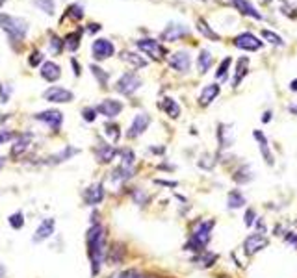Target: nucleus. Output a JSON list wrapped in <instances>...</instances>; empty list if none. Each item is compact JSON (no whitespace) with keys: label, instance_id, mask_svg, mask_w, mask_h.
<instances>
[{"label":"nucleus","instance_id":"6e6552de","mask_svg":"<svg viewBox=\"0 0 297 278\" xmlns=\"http://www.w3.org/2000/svg\"><path fill=\"white\" fill-rule=\"evenodd\" d=\"M91 54L95 59H99V61H104V59L112 58L113 54H115V46L110 39H95L91 45Z\"/></svg>","mask_w":297,"mask_h":278},{"label":"nucleus","instance_id":"393cba45","mask_svg":"<svg viewBox=\"0 0 297 278\" xmlns=\"http://www.w3.org/2000/svg\"><path fill=\"white\" fill-rule=\"evenodd\" d=\"M121 59H123L125 63L130 65L132 69H143V67H147V59L143 58V56H139V54H136V52L125 50L123 54H121Z\"/></svg>","mask_w":297,"mask_h":278},{"label":"nucleus","instance_id":"cd10ccee","mask_svg":"<svg viewBox=\"0 0 297 278\" xmlns=\"http://www.w3.org/2000/svg\"><path fill=\"white\" fill-rule=\"evenodd\" d=\"M245 204V195L240 191V189H232L229 191V197H227V206L231 210H238Z\"/></svg>","mask_w":297,"mask_h":278},{"label":"nucleus","instance_id":"f8f14e48","mask_svg":"<svg viewBox=\"0 0 297 278\" xmlns=\"http://www.w3.org/2000/svg\"><path fill=\"white\" fill-rule=\"evenodd\" d=\"M169 67H171L173 71L182 72V74L188 72L190 67H192V56H190V52L188 50L173 52L171 56H169Z\"/></svg>","mask_w":297,"mask_h":278},{"label":"nucleus","instance_id":"ddd939ff","mask_svg":"<svg viewBox=\"0 0 297 278\" xmlns=\"http://www.w3.org/2000/svg\"><path fill=\"white\" fill-rule=\"evenodd\" d=\"M268 243H270V241H268V238H266L264 234L255 232L244 241V251H245V254L253 256V254L260 253L262 249H266V247H268Z\"/></svg>","mask_w":297,"mask_h":278},{"label":"nucleus","instance_id":"79ce46f5","mask_svg":"<svg viewBox=\"0 0 297 278\" xmlns=\"http://www.w3.org/2000/svg\"><path fill=\"white\" fill-rule=\"evenodd\" d=\"M67 15L74 20H80L84 17V6L82 4H71V6L67 7Z\"/></svg>","mask_w":297,"mask_h":278},{"label":"nucleus","instance_id":"6e6d98bb","mask_svg":"<svg viewBox=\"0 0 297 278\" xmlns=\"http://www.w3.org/2000/svg\"><path fill=\"white\" fill-rule=\"evenodd\" d=\"M218 4H223V6H232V0H216Z\"/></svg>","mask_w":297,"mask_h":278},{"label":"nucleus","instance_id":"a18cd8bd","mask_svg":"<svg viewBox=\"0 0 297 278\" xmlns=\"http://www.w3.org/2000/svg\"><path fill=\"white\" fill-rule=\"evenodd\" d=\"M48 48H50V52H52L54 56H58V54H61V50H63V41L54 35V37L50 39V45H48Z\"/></svg>","mask_w":297,"mask_h":278},{"label":"nucleus","instance_id":"f704fd0d","mask_svg":"<svg viewBox=\"0 0 297 278\" xmlns=\"http://www.w3.org/2000/svg\"><path fill=\"white\" fill-rule=\"evenodd\" d=\"M197 30L203 33L205 37L210 39V41H219V33L214 32V30L210 28V24H208L205 19H197Z\"/></svg>","mask_w":297,"mask_h":278},{"label":"nucleus","instance_id":"39448f33","mask_svg":"<svg viewBox=\"0 0 297 278\" xmlns=\"http://www.w3.org/2000/svg\"><path fill=\"white\" fill-rule=\"evenodd\" d=\"M136 46H138L139 50L143 52L145 56H149L151 59H154V61H162L164 56H165V48L160 45L158 39H151V37L139 39V41H136Z\"/></svg>","mask_w":297,"mask_h":278},{"label":"nucleus","instance_id":"0eeeda50","mask_svg":"<svg viewBox=\"0 0 297 278\" xmlns=\"http://www.w3.org/2000/svg\"><path fill=\"white\" fill-rule=\"evenodd\" d=\"M35 121H39V123L46 124L48 128L52 130V132H59L61 128V124H63V113L59 110H45V111H39V113H35L33 115Z\"/></svg>","mask_w":297,"mask_h":278},{"label":"nucleus","instance_id":"4be33fe9","mask_svg":"<svg viewBox=\"0 0 297 278\" xmlns=\"http://www.w3.org/2000/svg\"><path fill=\"white\" fill-rule=\"evenodd\" d=\"M95 156H97V162L106 165V163H112L117 158L119 150L115 147H112V145H100L99 149H97V152H95Z\"/></svg>","mask_w":297,"mask_h":278},{"label":"nucleus","instance_id":"dca6fc26","mask_svg":"<svg viewBox=\"0 0 297 278\" xmlns=\"http://www.w3.org/2000/svg\"><path fill=\"white\" fill-rule=\"evenodd\" d=\"M104 195L106 191L102 184H91L84 191V202H86V206H99L100 202L104 201Z\"/></svg>","mask_w":297,"mask_h":278},{"label":"nucleus","instance_id":"72a5a7b5","mask_svg":"<svg viewBox=\"0 0 297 278\" xmlns=\"http://www.w3.org/2000/svg\"><path fill=\"white\" fill-rule=\"evenodd\" d=\"M123 258H125V249H123V245H113L112 249H110V253H108V262H110L112 266H117V264L123 262Z\"/></svg>","mask_w":297,"mask_h":278},{"label":"nucleus","instance_id":"2f4dec72","mask_svg":"<svg viewBox=\"0 0 297 278\" xmlns=\"http://www.w3.org/2000/svg\"><path fill=\"white\" fill-rule=\"evenodd\" d=\"M89 69H91L95 80L99 82V85H102V87H108V82H110V72H106L104 69H102V67H99L97 63H91V65H89Z\"/></svg>","mask_w":297,"mask_h":278},{"label":"nucleus","instance_id":"c9c22d12","mask_svg":"<svg viewBox=\"0 0 297 278\" xmlns=\"http://www.w3.org/2000/svg\"><path fill=\"white\" fill-rule=\"evenodd\" d=\"M33 6L39 7L41 11H45L48 17H54V13H56V2L54 0H33Z\"/></svg>","mask_w":297,"mask_h":278},{"label":"nucleus","instance_id":"9b49d317","mask_svg":"<svg viewBox=\"0 0 297 278\" xmlns=\"http://www.w3.org/2000/svg\"><path fill=\"white\" fill-rule=\"evenodd\" d=\"M262 45H264V43H262V41H260V39L251 32H244V33H240V35L234 37V46L240 48V50L255 52V50H260Z\"/></svg>","mask_w":297,"mask_h":278},{"label":"nucleus","instance_id":"aec40b11","mask_svg":"<svg viewBox=\"0 0 297 278\" xmlns=\"http://www.w3.org/2000/svg\"><path fill=\"white\" fill-rule=\"evenodd\" d=\"M80 150L76 149V147H71V145H65L63 149L59 150V152H56V154H52L48 160H46V163L48 165H58V163H63V162H67V160H71L73 156H76L78 154Z\"/></svg>","mask_w":297,"mask_h":278},{"label":"nucleus","instance_id":"423d86ee","mask_svg":"<svg viewBox=\"0 0 297 278\" xmlns=\"http://www.w3.org/2000/svg\"><path fill=\"white\" fill-rule=\"evenodd\" d=\"M43 98H45L46 102H52V104H67L74 100V93L65 89V87H59V85H50L43 93Z\"/></svg>","mask_w":297,"mask_h":278},{"label":"nucleus","instance_id":"f257e3e1","mask_svg":"<svg viewBox=\"0 0 297 278\" xmlns=\"http://www.w3.org/2000/svg\"><path fill=\"white\" fill-rule=\"evenodd\" d=\"M86 247H87V256L91 262V275L97 277L100 273V266L106 258V249H104V228L99 223H95L87 228L86 234Z\"/></svg>","mask_w":297,"mask_h":278},{"label":"nucleus","instance_id":"052dcab7","mask_svg":"<svg viewBox=\"0 0 297 278\" xmlns=\"http://www.w3.org/2000/svg\"><path fill=\"white\" fill-rule=\"evenodd\" d=\"M4 2H6V0H0V6H2V4H4Z\"/></svg>","mask_w":297,"mask_h":278},{"label":"nucleus","instance_id":"49530a36","mask_svg":"<svg viewBox=\"0 0 297 278\" xmlns=\"http://www.w3.org/2000/svg\"><path fill=\"white\" fill-rule=\"evenodd\" d=\"M28 63L32 67H39V63H43V52L41 50H33L32 56L28 58Z\"/></svg>","mask_w":297,"mask_h":278},{"label":"nucleus","instance_id":"58836bf2","mask_svg":"<svg viewBox=\"0 0 297 278\" xmlns=\"http://www.w3.org/2000/svg\"><path fill=\"white\" fill-rule=\"evenodd\" d=\"M262 37H264L268 43H271V45H275V46L284 45V39L281 37V35H277L275 32H271V30H262Z\"/></svg>","mask_w":297,"mask_h":278},{"label":"nucleus","instance_id":"7ed1b4c3","mask_svg":"<svg viewBox=\"0 0 297 278\" xmlns=\"http://www.w3.org/2000/svg\"><path fill=\"white\" fill-rule=\"evenodd\" d=\"M0 28L7 33L11 43H22L28 33V22L22 17H15L9 13H0Z\"/></svg>","mask_w":297,"mask_h":278},{"label":"nucleus","instance_id":"bb28decb","mask_svg":"<svg viewBox=\"0 0 297 278\" xmlns=\"http://www.w3.org/2000/svg\"><path fill=\"white\" fill-rule=\"evenodd\" d=\"M247 72H249V59L240 58L236 65V74H234V80H232V87H238L242 84V80L247 76Z\"/></svg>","mask_w":297,"mask_h":278},{"label":"nucleus","instance_id":"4c0bfd02","mask_svg":"<svg viewBox=\"0 0 297 278\" xmlns=\"http://www.w3.org/2000/svg\"><path fill=\"white\" fill-rule=\"evenodd\" d=\"M231 63H232V59L231 58H225L221 63H219V67H218V71H216V78L218 80H227V76H229V67H231Z\"/></svg>","mask_w":297,"mask_h":278},{"label":"nucleus","instance_id":"c03bdc74","mask_svg":"<svg viewBox=\"0 0 297 278\" xmlns=\"http://www.w3.org/2000/svg\"><path fill=\"white\" fill-rule=\"evenodd\" d=\"M13 95V87L9 84H0V102L6 104L9 102V98Z\"/></svg>","mask_w":297,"mask_h":278},{"label":"nucleus","instance_id":"b1692460","mask_svg":"<svg viewBox=\"0 0 297 278\" xmlns=\"http://www.w3.org/2000/svg\"><path fill=\"white\" fill-rule=\"evenodd\" d=\"M232 6L238 7V11H242L247 17H253V19H262V13L258 11L257 7L253 6L249 0H232Z\"/></svg>","mask_w":297,"mask_h":278},{"label":"nucleus","instance_id":"6ab92c4d","mask_svg":"<svg viewBox=\"0 0 297 278\" xmlns=\"http://www.w3.org/2000/svg\"><path fill=\"white\" fill-rule=\"evenodd\" d=\"M219 93H221L219 84L205 85L203 91H201V95H199V104H201V106H210V104L219 97Z\"/></svg>","mask_w":297,"mask_h":278},{"label":"nucleus","instance_id":"864d4df0","mask_svg":"<svg viewBox=\"0 0 297 278\" xmlns=\"http://www.w3.org/2000/svg\"><path fill=\"white\" fill-rule=\"evenodd\" d=\"M156 184H162V186H169V188H175L177 182H165V180H156Z\"/></svg>","mask_w":297,"mask_h":278},{"label":"nucleus","instance_id":"a211bd4d","mask_svg":"<svg viewBox=\"0 0 297 278\" xmlns=\"http://www.w3.org/2000/svg\"><path fill=\"white\" fill-rule=\"evenodd\" d=\"M39 74L43 80L54 84V82H58L59 76H61V67H59L58 63H54V61H45V63L41 65Z\"/></svg>","mask_w":297,"mask_h":278},{"label":"nucleus","instance_id":"a878e982","mask_svg":"<svg viewBox=\"0 0 297 278\" xmlns=\"http://www.w3.org/2000/svg\"><path fill=\"white\" fill-rule=\"evenodd\" d=\"M234 182H236L238 186H244V184H249V182L255 178V175H253V169H251V165H242V167L238 169L236 173H234Z\"/></svg>","mask_w":297,"mask_h":278},{"label":"nucleus","instance_id":"603ef678","mask_svg":"<svg viewBox=\"0 0 297 278\" xmlns=\"http://www.w3.org/2000/svg\"><path fill=\"white\" fill-rule=\"evenodd\" d=\"M271 117H273V113H271L270 110L264 111V115H262V123H270V121H271Z\"/></svg>","mask_w":297,"mask_h":278},{"label":"nucleus","instance_id":"de8ad7c7","mask_svg":"<svg viewBox=\"0 0 297 278\" xmlns=\"http://www.w3.org/2000/svg\"><path fill=\"white\" fill-rule=\"evenodd\" d=\"M97 115H99V113H97L95 108H84V110H82V117H84L86 123H93V121L97 119Z\"/></svg>","mask_w":297,"mask_h":278},{"label":"nucleus","instance_id":"c85d7f7f","mask_svg":"<svg viewBox=\"0 0 297 278\" xmlns=\"http://www.w3.org/2000/svg\"><path fill=\"white\" fill-rule=\"evenodd\" d=\"M162 110L165 111V115L171 117V119H178L180 117V106L173 98H164L162 100Z\"/></svg>","mask_w":297,"mask_h":278},{"label":"nucleus","instance_id":"9d476101","mask_svg":"<svg viewBox=\"0 0 297 278\" xmlns=\"http://www.w3.org/2000/svg\"><path fill=\"white\" fill-rule=\"evenodd\" d=\"M149 124H151V115L145 113V111H143V113H138V115L132 119L128 130H126V137H128V139H136L138 136L145 134L147 128H149Z\"/></svg>","mask_w":297,"mask_h":278},{"label":"nucleus","instance_id":"5fc2aeb1","mask_svg":"<svg viewBox=\"0 0 297 278\" xmlns=\"http://www.w3.org/2000/svg\"><path fill=\"white\" fill-rule=\"evenodd\" d=\"M288 110H290L292 115H297V104H290V106H288Z\"/></svg>","mask_w":297,"mask_h":278},{"label":"nucleus","instance_id":"20e7f679","mask_svg":"<svg viewBox=\"0 0 297 278\" xmlns=\"http://www.w3.org/2000/svg\"><path fill=\"white\" fill-rule=\"evenodd\" d=\"M141 85H143V80H141L136 72H125V74L115 82V91L121 93V95H125V97H132Z\"/></svg>","mask_w":297,"mask_h":278},{"label":"nucleus","instance_id":"bf43d9fd","mask_svg":"<svg viewBox=\"0 0 297 278\" xmlns=\"http://www.w3.org/2000/svg\"><path fill=\"white\" fill-rule=\"evenodd\" d=\"M290 89H292V91H297V80H292Z\"/></svg>","mask_w":297,"mask_h":278},{"label":"nucleus","instance_id":"2eb2a0df","mask_svg":"<svg viewBox=\"0 0 297 278\" xmlns=\"http://www.w3.org/2000/svg\"><path fill=\"white\" fill-rule=\"evenodd\" d=\"M95 110H97V113L104 115L106 119H113V117H117L123 111V102L113 100V98H104Z\"/></svg>","mask_w":297,"mask_h":278},{"label":"nucleus","instance_id":"8fccbe9b","mask_svg":"<svg viewBox=\"0 0 297 278\" xmlns=\"http://www.w3.org/2000/svg\"><path fill=\"white\" fill-rule=\"evenodd\" d=\"M71 65H73V72H74V76H80V65H78V61L74 58H71Z\"/></svg>","mask_w":297,"mask_h":278},{"label":"nucleus","instance_id":"ea45409f","mask_svg":"<svg viewBox=\"0 0 297 278\" xmlns=\"http://www.w3.org/2000/svg\"><path fill=\"white\" fill-rule=\"evenodd\" d=\"M7 223H9V227L15 228V230H20V228L24 227V215H22V212H15V214L9 215V219H7Z\"/></svg>","mask_w":297,"mask_h":278},{"label":"nucleus","instance_id":"5701e85b","mask_svg":"<svg viewBox=\"0 0 297 278\" xmlns=\"http://www.w3.org/2000/svg\"><path fill=\"white\" fill-rule=\"evenodd\" d=\"M30 141H32V136H22V137H19L13 145H11L9 154H11V158H13L15 162L19 160L20 156H24V152H26L28 147H30Z\"/></svg>","mask_w":297,"mask_h":278},{"label":"nucleus","instance_id":"c756f323","mask_svg":"<svg viewBox=\"0 0 297 278\" xmlns=\"http://www.w3.org/2000/svg\"><path fill=\"white\" fill-rule=\"evenodd\" d=\"M212 52L210 50H201L199 52V58H197V69L201 74H205V72H208V69L212 67Z\"/></svg>","mask_w":297,"mask_h":278},{"label":"nucleus","instance_id":"13d9d810","mask_svg":"<svg viewBox=\"0 0 297 278\" xmlns=\"http://www.w3.org/2000/svg\"><path fill=\"white\" fill-rule=\"evenodd\" d=\"M4 165H6V158H4V156H0V171L4 169Z\"/></svg>","mask_w":297,"mask_h":278},{"label":"nucleus","instance_id":"37998d69","mask_svg":"<svg viewBox=\"0 0 297 278\" xmlns=\"http://www.w3.org/2000/svg\"><path fill=\"white\" fill-rule=\"evenodd\" d=\"M197 165L201 169H205V171H212L214 165H216V160H214V156L212 154H203L201 156V160L197 162Z\"/></svg>","mask_w":297,"mask_h":278},{"label":"nucleus","instance_id":"e433bc0d","mask_svg":"<svg viewBox=\"0 0 297 278\" xmlns=\"http://www.w3.org/2000/svg\"><path fill=\"white\" fill-rule=\"evenodd\" d=\"M104 134L108 136V139H110L112 143H117L119 139H121V128H119V124H115V123H106Z\"/></svg>","mask_w":297,"mask_h":278},{"label":"nucleus","instance_id":"473e14b6","mask_svg":"<svg viewBox=\"0 0 297 278\" xmlns=\"http://www.w3.org/2000/svg\"><path fill=\"white\" fill-rule=\"evenodd\" d=\"M216 260H218V254L203 251V253H199V256L193 258V262H195L199 267H212L214 264H216Z\"/></svg>","mask_w":297,"mask_h":278},{"label":"nucleus","instance_id":"f3484780","mask_svg":"<svg viewBox=\"0 0 297 278\" xmlns=\"http://www.w3.org/2000/svg\"><path fill=\"white\" fill-rule=\"evenodd\" d=\"M253 136H255V139L258 141V149H260V154H262V158H264V162L268 163L270 167H273V165H275V156H273V152H271V149H270L268 137H266L260 130H255Z\"/></svg>","mask_w":297,"mask_h":278},{"label":"nucleus","instance_id":"1a4fd4ad","mask_svg":"<svg viewBox=\"0 0 297 278\" xmlns=\"http://www.w3.org/2000/svg\"><path fill=\"white\" fill-rule=\"evenodd\" d=\"M190 33V28L180 22H169V24L164 28V32L160 33V41H165V43H175L178 39L186 37Z\"/></svg>","mask_w":297,"mask_h":278},{"label":"nucleus","instance_id":"7c9ffc66","mask_svg":"<svg viewBox=\"0 0 297 278\" xmlns=\"http://www.w3.org/2000/svg\"><path fill=\"white\" fill-rule=\"evenodd\" d=\"M80 39H82V30H76V32H71L65 35V41H63V46H65L69 52L78 50L80 46Z\"/></svg>","mask_w":297,"mask_h":278},{"label":"nucleus","instance_id":"4468645a","mask_svg":"<svg viewBox=\"0 0 297 278\" xmlns=\"http://www.w3.org/2000/svg\"><path fill=\"white\" fill-rule=\"evenodd\" d=\"M54 230H56V219H50V217H48V219H43L39 223V227L35 228L32 241L33 243H43V241H46L52 236Z\"/></svg>","mask_w":297,"mask_h":278},{"label":"nucleus","instance_id":"412c9836","mask_svg":"<svg viewBox=\"0 0 297 278\" xmlns=\"http://www.w3.org/2000/svg\"><path fill=\"white\" fill-rule=\"evenodd\" d=\"M218 141L221 149H229L234 143V130H232V124H219L218 126Z\"/></svg>","mask_w":297,"mask_h":278},{"label":"nucleus","instance_id":"a19ab883","mask_svg":"<svg viewBox=\"0 0 297 278\" xmlns=\"http://www.w3.org/2000/svg\"><path fill=\"white\" fill-rule=\"evenodd\" d=\"M119 156H121V165H126V167H132L136 156L130 149H123L119 150Z\"/></svg>","mask_w":297,"mask_h":278},{"label":"nucleus","instance_id":"4d7b16f0","mask_svg":"<svg viewBox=\"0 0 297 278\" xmlns=\"http://www.w3.org/2000/svg\"><path fill=\"white\" fill-rule=\"evenodd\" d=\"M0 278H6V267L0 264Z\"/></svg>","mask_w":297,"mask_h":278},{"label":"nucleus","instance_id":"09e8293b","mask_svg":"<svg viewBox=\"0 0 297 278\" xmlns=\"http://www.w3.org/2000/svg\"><path fill=\"white\" fill-rule=\"evenodd\" d=\"M255 221H257V212H255L253 208H249V210L245 212V227H253Z\"/></svg>","mask_w":297,"mask_h":278},{"label":"nucleus","instance_id":"3c124183","mask_svg":"<svg viewBox=\"0 0 297 278\" xmlns=\"http://www.w3.org/2000/svg\"><path fill=\"white\" fill-rule=\"evenodd\" d=\"M100 28H102V26H100V24H95V22H93V24H89V28H87V32H89V33H95V32H99Z\"/></svg>","mask_w":297,"mask_h":278},{"label":"nucleus","instance_id":"f03ea898","mask_svg":"<svg viewBox=\"0 0 297 278\" xmlns=\"http://www.w3.org/2000/svg\"><path fill=\"white\" fill-rule=\"evenodd\" d=\"M216 227V221L208 219V221H199L195 228L192 232V238L190 241L184 245L186 251H192V253H203L205 247L210 243L212 240V230Z\"/></svg>","mask_w":297,"mask_h":278}]
</instances>
